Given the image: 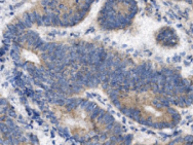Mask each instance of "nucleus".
<instances>
[{
	"label": "nucleus",
	"instance_id": "1",
	"mask_svg": "<svg viewBox=\"0 0 193 145\" xmlns=\"http://www.w3.org/2000/svg\"><path fill=\"white\" fill-rule=\"evenodd\" d=\"M22 21H23V23H24V25H25L26 29H28V28H31L32 26H33V24H34V23L31 21V18H30V14H29V12H24V14H23V18H22Z\"/></svg>",
	"mask_w": 193,
	"mask_h": 145
},
{
	"label": "nucleus",
	"instance_id": "2",
	"mask_svg": "<svg viewBox=\"0 0 193 145\" xmlns=\"http://www.w3.org/2000/svg\"><path fill=\"white\" fill-rule=\"evenodd\" d=\"M115 123V118H114V116H112L109 112H107L105 114V116L103 117L102 121H101V124H114Z\"/></svg>",
	"mask_w": 193,
	"mask_h": 145
},
{
	"label": "nucleus",
	"instance_id": "3",
	"mask_svg": "<svg viewBox=\"0 0 193 145\" xmlns=\"http://www.w3.org/2000/svg\"><path fill=\"white\" fill-rule=\"evenodd\" d=\"M70 85H71V88H72V92H73V94H78V93H80V92L83 90V87H82V85L77 84L76 82H72V83H70Z\"/></svg>",
	"mask_w": 193,
	"mask_h": 145
},
{
	"label": "nucleus",
	"instance_id": "4",
	"mask_svg": "<svg viewBox=\"0 0 193 145\" xmlns=\"http://www.w3.org/2000/svg\"><path fill=\"white\" fill-rule=\"evenodd\" d=\"M140 117H141V110L138 109V108H134V111H133V114H132V117L130 118H133V119L138 121L140 119Z\"/></svg>",
	"mask_w": 193,
	"mask_h": 145
},
{
	"label": "nucleus",
	"instance_id": "5",
	"mask_svg": "<svg viewBox=\"0 0 193 145\" xmlns=\"http://www.w3.org/2000/svg\"><path fill=\"white\" fill-rule=\"evenodd\" d=\"M121 112L124 114V115H126V116H129V117H132V114H133V111H134V108H129V107H122L121 109Z\"/></svg>",
	"mask_w": 193,
	"mask_h": 145
},
{
	"label": "nucleus",
	"instance_id": "6",
	"mask_svg": "<svg viewBox=\"0 0 193 145\" xmlns=\"http://www.w3.org/2000/svg\"><path fill=\"white\" fill-rule=\"evenodd\" d=\"M51 25L54 26V27H57V26H61V19L59 15L55 14L54 16L53 19H51Z\"/></svg>",
	"mask_w": 193,
	"mask_h": 145
},
{
	"label": "nucleus",
	"instance_id": "7",
	"mask_svg": "<svg viewBox=\"0 0 193 145\" xmlns=\"http://www.w3.org/2000/svg\"><path fill=\"white\" fill-rule=\"evenodd\" d=\"M42 21H43V26H46V27H48V26H53L51 25V19L47 15L42 16Z\"/></svg>",
	"mask_w": 193,
	"mask_h": 145
},
{
	"label": "nucleus",
	"instance_id": "8",
	"mask_svg": "<svg viewBox=\"0 0 193 145\" xmlns=\"http://www.w3.org/2000/svg\"><path fill=\"white\" fill-rule=\"evenodd\" d=\"M122 127L120 126V124H115V127H114V129H113V134L114 135H116V136H118V135H121L122 134Z\"/></svg>",
	"mask_w": 193,
	"mask_h": 145
},
{
	"label": "nucleus",
	"instance_id": "9",
	"mask_svg": "<svg viewBox=\"0 0 193 145\" xmlns=\"http://www.w3.org/2000/svg\"><path fill=\"white\" fill-rule=\"evenodd\" d=\"M101 110H102V109H101V108H99V107H96V108H94V109L90 112V118H91V119H94V118L97 119V117H98V115H99V113L101 112Z\"/></svg>",
	"mask_w": 193,
	"mask_h": 145
},
{
	"label": "nucleus",
	"instance_id": "10",
	"mask_svg": "<svg viewBox=\"0 0 193 145\" xmlns=\"http://www.w3.org/2000/svg\"><path fill=\"white\" fill-rule=\"evenodd\" d=\"M161 72H162V74L164 75V76H166V77L173 76V75L175 74V72H174L173 69H168V68H166V69H162Z\"/></svg>",
	"mask_w": 193,
	"mask_h": 145
},
{
	"label": "nucleus",
	"instance_id": "11",
	"mask_svg": "<svg viewBox=\"0 0 193 145\" xmlns=\"http://www.w3.org/2000/svg\"><path fill=\"white\" fill-rule=\"evenodd\" d=\"M5 124H6V126L7 127H9V128H11L12 130H15V123H14V120L11 119L10 117H8V118H6L5 119Z\"/></svg>",
	"mask_w": 193,
	"mask_h": 145
},
{
	"label": "nucleus",
	"instance_id": "12",
	"mask_svg": "<svg viewBox=\"0 0 193 145\" xmlns=\"http://www.w3.org/2000/svg\"><path fill=\"white\" fill-rule=\"evenodd\" d=\"M10 57L12 58V60L14 61H18V60H21V56H20L19 52H15V51H10Z\"/></svg>",
	"mask_w": 193,
	"mask_h": 145
},
{
	"label": "nucleus",
	"instance_id": "13",
	"mask_svg": "<svg viewBox=\"0 0 193 145\" xmlns=\"http://www.w3.org/2000/svg\"><path fill=\"white\" fill-rule=\"evenodd\" d=\"M65 107H66V110L67 111H72V110L76 109L78 106H77V104H76V101H75V102H72V103H70L69 105H67V106H65Z\"/></svg>",
	"mask_w": 193,
	"mask_h": 145
},
{
	"label": "nucleus",
	"instance_id": "14",
	"mask_svg": "<svg viewBox=\"0 0 193 145\" xmlns=\"http://www.w3.org/2000/svg\"><path fill=\"white\" fill-rule=\"evenodd\" d=\"M153 106H154L155 108H157V109H161V108H163V105L161 104V102H160L158 99H155V100L153 101Z\"/></svg>",
	"mask_w": 193,
	"mask_h": 145
},
{
	"label": "nucleus",
	"instance_id": "15",
	"mask_svg": "<svg viewBox=\"0 0 193 145\" xmlns=\"http://www.w3.org/2000/svg\"><path fill=\"white\" fill-rule=\"evenodd\" d=\"M6 113H7V116H8V117H14V118H17V117H18V114L15 113V111L12 109V108L6 111Z\"/></svg>",
	"mask_w": 193,
	"mask_h": 145
},
{
	"label": "nucleus",
	"instance_id": "16",
	"mask_svg": "<svg viewBox=\"0 0 193 145\" xmlns=\"http://www.w3.org/2000/svg\"><path fill=\"white\" fill-rule=\"evenodd\" d=\"M44 43V41L43 40H42V39L41 38H39L38 39V40L37 41H36L35 42V44H34V47H33V48H35V49H39V48H40V47H41V45L42 44H43Z\"/></svg>",
	"mask_w": 193,
	"mask_h": 145
},
{
	"label": "nucleus",
	"instance_id": "17",
	"mask_svg": "<svg viewBox=\"0 0 193 145\" xmlns=\"http://www.w3.org/2000/svg\"><path fill=\"white\" fill-rule=\"evenodd\" d=\"M107 112H106V110H104V109H102L101 110V112L99 113V115H98V117H97V120L99 121V123H101L102 121V119H103V117L105 116V114H106Z\"/></svg>",
	"mask_w": 193,
	"mask_h": 145
},
{
	"label": "nucleus",
	"instance_id": "18",
	"mask_svg": "<svg viewBox=\"0 0 193 145\" xmlns=\"http://www.w3.org/2000/svg\"><path fill=\"white\" fill-rule=\"evenodd\" d=\"M96 107H97V105L94 104L93 101H91V102H90V104L88 105V106H87V108H86L85 110L87 111V112H91V111H93V110H94V108H96Z\"/></svg>",
	"mask_w": 193,
	"mask_h": 145
},
{
	"label": "nucleus",
	"instance_id": "19",
	"mask_svg": "<svg viewBox=\"0 0 193 145\" xmlns=\"http://www.w3.org/2000/svg\"><path fill=\"white\" fill-rule=\"evenodd\" d=\"M150 87H151V85H149V84H146V83H145V84H144L143 87L141 88L138 92H139V93H144V92H147V91H148L149 88H150Z\"/></svg>",
	"mask_w": 193,
	"mask_h": 145
},
{
	"label": "nucleus",
	"instance_id": "20",
	"mask_svg": "<svg viewBox=\"0 0 193 145\" xmlns=\"http://www.w3.org/2000/svg\"><path fill=\"white\" fill-rule=\"evenodd\" d=\"M30 139H31V141H32V143H34V144H38V142H39L37 136H36V135H34V134H31V135H30Z\"/></svg>",
	"mask_w": 193,
	"mask_h": 145
},
{
	"label": "nucleus",
	"instance_id": "21",
	"mask_svg": "<svg viewBox=\"0 0 193 145\" xmlns=\"http://www.w3.org/2000/svg\"><path fill=\"white\" fill-rule=\"evenodd\" d=\"M90 102H91V101H89V100H85V101H83V103H82V105L80 106V108H81V109H84V110H85L86 108H87L88 105L90 104Z\"/></svg>",
	"mask_w": 193,
	"mask_h": 145
},
{
	"label": "nucleus",
	"instance_id": "22",
	"mask_svg": "<svg viewBox=\"0 0 193 145\" xmlns=\"http://www.w3.org/2000/svg\"><path fill=\"white\" fill-rule=\"evenodd\" d=\"M151 90L153 93H155V94H159V87L157 84H152L151 85Z\"/></svg>",
	"mask_w": 193,
	"mask_h": 145
},
{
	"label": "nucleus",
	"instance_id": "23",
	"mask_svg": "<svg viewBox=\"0 0 193 145\" xmlns=\"http://www.w3.org/2000/svg\"><path fill=\"white\" fill-rule=\"evenodd\" d=\"M112 102H113V105H114V106H115L116 108H118V109H121V108H122L121 103H120L119 99H118V100H114V101H112Z\"/></svg>",
	"mask_w": 193,
	"mask_h": 145
},
{
	"label": "nucleus",
	"instance_id": "24",
	"mask_svg": "<svg viewBox=\"0 0 193 145\" xmlns=\"http://www.w3.org/2000/svg\"><path fill=\"white\" fill-rule=\"evenodd\" d=\"M10 41H11V39L3 37V39H2V44H3V45H9V44H10Z\"/></svg>",
	"mask_w": 193,
	"mask_h": 145
},
{
	"label": "nucleus",
	"instance_id": "25",
	"mask_svg": "<svg viewBox=\"0 0 193 145\" xmlns=\"http://www.w3.org/2000/svg\"><path fill=\"white\" fill-rule=\"evenodd\" d=\"M114 127H115V124H109L106 126V132H109V131H113Z\"/></svg>",
	"mask_w": 193,
	"mask_h": 145
},
{
	"label": "nucleus",
	"instance_id": "26",
	"mask_svg": "<svg viewBox=\"0 0 193 145\" xmlns=\"http://www.w3.org/2000/svg\"><path fill=\"white\" fill-rule=\"evenodd\" d=\"M40 59L41 60H45V62H46L47 59H48V54L47 52H43V54H41L40 55Z\"/></svg>",
	"mask_w": 193,
	"mask_h": 145
},
{
	"label": "nucleus",
	"instance_id": "27",
	"mask_svg": "<svg viewBox=\"0 0 193 145\" xmlns=\"http://www.w3.org/2000/svg\"><path fill=\"white\" fill-rule=\"evenodd\" d=\"M40 5L43 6L44 8H46V6L48 7V1H47V0H41V1H40Z\"/></svg>",
	"mask_w": 193,
	"mask_h": 145
},
{
	"label": "nucleus",
	"instance_id": "28",
	"mask_svg": "<svg viewBox=\"0 0 193 145\" xmlns=\"http://www.w3.org/2000/svg\"><path fill=\"white\" fill-rule=\"evenodd\" d=\"M146 121H147V118L140 117V119L138 120V123H139L140 124H145V126H146Z\"/></svg>",
	"mask_w": 193,
	"mask_h": 145
},
{
	"label": "nucleus",
	"instance_id": "29",
	"mask_svg": "<svg viewBox=\"0 0 193 145\" xmlns=\"http://www.w3.org/2000/svg\"><path fill=\"white\" fill-rule=\"evenodd\" d=\"M110 141H111V142H113L114 144H115V143H118V142H117V136H116V135H113V136H111V137H110Z\"/></svg>",
	"mask_w": 193,
	"mask_h": 145
},
{
	"label": "nucleus",
	"instance_id": "30",
	"mask_svg": "<svg viewBox=\"0 0 193 145\" xmlns=\"http://www.w3.org/2000/svg\"><path fill=\"white\" fill-rule=\"evenodd\" d=\"M18 139H19L20 142H25V141H27V138H26V137H25V135H23V134L18 138Z\"/></svg>",
	"mask_w": 193,
	"mask_h": 145
},
{
	"label": "nucleus",
	"instance_id": "31",
	"mask_svg": "<svg viewBox=\"0 0 193 145\" xmlns=\"http://www.w3.org/2000/svg\"><path fill=\"white\" fill-rule=\"evenodd\" d=\"M99 137H100V139H101V140H106V139H107V137H108V136H107V132H105V133H102Z\"/></svg>",
	"mask_w": 193,
	"mask_h": 145
},
{
	"label": "nucleus",
	"instance_id": "32",
	"mask_svg": "<svg viewBox=\"0 0 193 145\" xmlns=\"http://www.w3.org/2000/svg\"><path fill=\"white\" fill-rule=\"evenodd\" d=\"M168 113H171V114H172V116H173V115L177 114L178 112H177V111H175V109H173V108H168Z\"/></svg>",
	"mask_w": 193,
	"mask_h": 145
},
{
	"label": "nucleus",
	"instance_id": "33",
	"mask_svg": "<svg viewBox=\"0 0 193 145\" xmlns=\"http://www.w3.org/2000/svg\"><path fill=\"white\" fill-rule=\"evenodd\" d=\"M20 100H21L22 103L27 104V99H26V98H24V97H21V98H20Z\"/></svg>",
	"mask_w": 193,
	"mask_h": 145
},
{
	"label": "nucleus",
	"instance_id": "34",
	"mask_svg": "<svg viewBox=\"0 0 193 145\" xmlns=\"http://www.w3.org/2000/svg\"><path fill=\"white\" fill-rule=\"evenodd\" d=\"M104 145H114V143L111 142V141H106V142L104 143Z\"/></svg>",
	"mask_w": 193,
	"mask_h": 145
},
{
	"label": "nucleus",
	"instance_id": "35",
	"mask_svg": "<svg viewBox=\"0 0 193 145\" xmlns=\"http://www.w3.org/2000/svg\"><path fill=\"white\" fill-rule=\"evenodd\" d=\"M59 8H65V4H63V3L59 4Z\"/></svg>",
	"mask_w": 193,
	"mask_h": 145
},
{
	"label": "nucleus",
	"instance_id": "36",
	"mask_svg": "<svg viewBox=\"0 0 193 145\" xmlns=\"http://www.w3.org/2000/svg\"><path fill=\"white\" fill-rule=\"evenodd\" d=\"M89 135H90V136H94V131H90L89 132Z\"/></svg>",
	"mask_w": 193,
	"mask_h": 145
}]
</instances>
